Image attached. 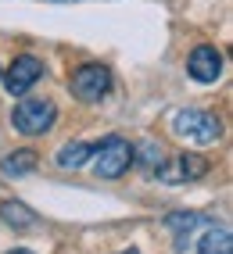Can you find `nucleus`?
<instances>
[{
  "label": "nucleus",
  "mask_w": 233,
  "mask_h": 254,
  "mask_svg": "<svg viewBox=\"0 0 233 254\" xmlns=\"http://www.w3.org/2000/svg\"><path fill=\"white\" fill-rule=\"evenodd\" d=\"M43 61L40 58H32V54H18L11 61V68L7 72H0V79H4V90L11 93V97H25L36 82L43 79Z\"/></svg>",
  "instance_id": "nucleus-6"
},
{
  "label": "nucleus",
  "mask_w": 233,
  "mask_h": 254,
  "mask_svg": "<svg viewBox=\"0 0 233 254\" xmlns=\"http://www.w3.org/2000/svg\"><path fill=\"white\" fill-rule=\"evenodd\" d=\"M93 158V143H69V147H61L58 150V168H65V172H69V168H82Z\"/></svg>",
  "instance_id": "nucleus-11"
},
{
  "label": "nucleus",
  "mask_w": 233,
  "mask_h": 254,
  "mask_svg": "<svg viewBox=\"0 0 233 254\" xmlns=\"http://www.w3.org/2000/svg\"><path fill=\"white\" fill-rule=\"evenodd\" d=\"M61 4H65V0H61Z\"/></svg>",
  "instance_id": "nucleus-16"
},
{
  "label": "nucleus",
  "mask_w": 233,
  "mask_h": 254,
  "mask_svg": "<svg viewBox=\"0 0 233 254\" xmlns=\"http://www.w3.org/2000/svg\"><path fill=\"white\" fill-rule=\"evenodd\" d=\"M0 218H4L11 229H32L36 226V215H32V208H25L22 200H4V204H0Z\"/></svg>",
  "instance_id": "nucleus-10"
},
{
  "label": "nucleus",
  "mask_w": 233,
  "mask_h": 254,
  "mask_svg": "<svg viewBox=\"0 0 233 254\" xmlns=\"http://www.w3.org/2000/svg\"><path fill=\"white\" fill-rule=\"evenodd\" d=\"M69 90H72L76 100H82V104H97V100L111 90L108 64H82V68H76L72 79H69Z\"/></svg>",
  "instance_id": "nucleus-5"
},
{
  "label": "nucleus",
  "mask_w": 233,
  "mask_h": 254,
  "mask_svg": "<svg viewBox=\"0 0 233 254\" xmlns=\"http://www.w3.org/2000/svg\"><path fill=\"white\" fill-rule=\"evenodd\" d=\"M11 122L22 136H43V132H51V126L58 122V108H54V100H47V97H25V100L14 104Z\"/></svg>",
  "instance_id": "nucleus-2"
},
{
  "label": "nucleus",
  "mask_w": 233,
  "mask_h": 254,
  "mask_svg": "<svg viewBox=\"0 0 233 254\" xmlns=\"http://www.w3.org/2000/svg\"><path fill=\"white\" fill-rule=\"evenodd\" d=\"M133 150H137V154H144V158H140V165L147 168V172H155V168L165 161V158H161V150H158L155 143H144V147H133Z\"/></svg>",
  "instance_id": "nucleus-13"
},
{
  "label": "nucleus",
  "mask_w": 233,
  "mask_h": 254,
  "mask_svg": "<svg viewBox=\"0 0 233 254\" xmlns=\"http://www.w3.org/2000/svg\"><path fill=\"white\" fill-rule=\"evenodd\" d=\"M172 132L190 143H215L223 136V122L215 118L212 111H197V108H187V111H176L172 115Z\"/></svg>",
  "instance_id": "nucleus-3"
},
{
  "label": "nucleus",
  "mask_w": 233,
  "mask_h": 254,
  "mask_svg": "<svg viewBox=\"0 0 233 254\" xmlns=\"http://www.w3.org/2000/svg\"><path fill=\"white\" fill-rule=\"evenodd\" d=\"M122 254H140V251H122Z\"/></svg>",
  "instance_id": "nucleus-15"
},
{
  "label": "nucleus",
  "mask_w": 233,
  "mask_h": 254,
  "mask_svg": "<svg viewBox=\"0 0 233 254\" xmlns=\"http://www.w3.org/2000/svg\"><path fill=\"white\" fill-rule=\"evenodd\" d=\"M151 176H158V183L165 186H183V183H197L201 176H208V158L201 154H190V150H183V154L161 161Z\"/></svg>",
  "instance_id": "nucleus-4"
},
{
  "label": "nucleus",
  "mask_w": 233,
  "mask_h": 254,
  "mask_svg": "<svg viewBox=\"0 0 233 254\" xmlns=\"http://www.w3.org/2000/svg\"><path fill=\"white\" fill-rule=\"evenodd\" d=\"M197 254H233V236L226 226H212L205 236H201V244H197Z\"/></svg>",
  "instance_id": "nucleus-9"
},
{
  "label": "nucleus",
  "mask_w": 233,
  "mask_h": 254,
  "mask_svg": "<svg viewBox=\"0 0 233 254\" xmlns=\"http://www.w3.org/2000/svg\"><path fill=\"white\" fill-rule=\"evenodd\" d=\"M137 165V150L126 136H104L93 143V176L97 179H122Z\"/></svg>",
  "instance_id": "nucleus-1"
},
{
  "label": "nucleus",
  "mask_w": 233,
  "mask_h": 254,
  "mask_svg": "<svg viewBox=\"0 0 233 254\" xmlns=\"http://www.w3.org/2000/svg\"><path fill=\"white\" fill-rule=\"evenodd\" d=\"M201 222V215L197 211H172L169 218H165V226L172 229V236H176V247H187V236H190V229Z\"/></svg>",
  "instance_id": "nucleus-12"
},
{
  "label": "nucleus",
  "mask_w": 233,
  "mask_h": 254,
  "mask_svg": "<svg viewBox=\"0 0 233 254\" xmlns=\"http://www.w3.org/2000/svg\"><path fill=\"white\" fill-rule=\"evenodd\" d=\"M36 165H40V154L25 147V150H14V154H7L4 161H0V172H4L7 179H18V176H29Z\"/></svg>",
  "instance_id": "nucleus-8"
},
{
  "label": "nucleus",
  "mask_w": 233,
  "mask_h": 254,
  "mask_svg": "<svg viewBox=\"0 0 233 254\" xmlns=\"http://www.w3.org/2000/svg\"><path fill=\"white\" fill-rule=\"evenodd\" d=\"M7 254H32V251H25V247H18V251H7Z\"/></svg>",
  "instance_id": "nucleus-14"
},
{
  "label": "nucleus",
  "mask_w": 233,
  "mask_h": 254,
  "mask_svg": "<svg viewBox=\"0 0 233 254\" xmlns=\"http://www.w3.org/2000/svg\"><path fill=\"white\" fill-rule=\"evenodd\" d=\"M187 72H190V79L194 82H215L223 75V54L215 47H208V43H201V47H194L190 50V58H187Z\"/></svg>",
  "instance_id": "nucleus-7"
}]
</instances>
